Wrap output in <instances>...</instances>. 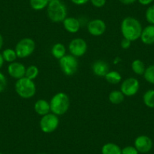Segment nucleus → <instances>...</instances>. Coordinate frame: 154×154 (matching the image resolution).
<instances>
[{
    "label": "nucleus",
    "mask_w": 154,
    "mask_h": 154,
    "mask_svg": "<svg viewBox=\"0 0 154 154\" xmlns=\"http://www.w3.org/2000/svg\"><path fill=\"white\" fill-rule=\"evenodd\" d=\"M120 29L123 38H127L131 42H134L140 38L143 27L137 19L128 16L122 20Z\"/></svg>",
    "instance_id": "1"
},
{
    "label": "nucleus",
    "mask_w": 154,
    "mask_h": 154,
    "mask_svg": "<svg viewBox=\"0 0 154 154\" xmlns=\"http://www.w3.org/2000/svg\"><path fill=\"white\" fill-rule=\"evenodd\" d=\"M47 14L53 23H60L67 15V8L62 0H50L47 6Z\"/></svg>",
    "instance_id": "2"
},
{
    "label": "nucleus",
    "mask_w": 154,
    "mask_h": 154,
    "mask_svg": "<svg viewBox=\"0 0 154 154\" xmlns=\"http://www.w3.org/2000/svg\"><path fill=\"white\" fill-rule=\"evenodd\" d=\"M51 112L57 116L66 113L70 106L69 97L66 93L58 92L51 97L49 102Z\"/></svg>",
    "instance_id": "3"
},
{
    "label": "nucleus",
    "mask_w": 154,
    "mask_h": 154,
    "mask_svg": "<svg viewBox=\"0 0 154 154\" xmlns=\"http://www.w3.org/2000/svg\"><path fill=\"white\" fill-rule=\"evenodd\" d=\"M14 89L19 97L23 99L31 98L36 92V86L33 80H31L25 76L16 81Z\"/></svg>",
    "instance_id": "4"
},
{
    "label": "nucleus",
    "mask_w": 154,
    "mask_h": 154,
    "mask_svg": "<svg viewBox=\"0 0 154 154\" xmlns=\"http://www.w3.org/2000/svg\"><path fill=\"white\" fill-rule=\"evenodd\" d=\"M35 49V41L30 38L20 39L15 45L16 54L19 58H26L30 56Z\"/></svg>",
    "instance_id": "5"
},
{
    "label": "nucleus",
    "mask_w": 154,
    "mask_h": 154,
    "mask_svg": "<svg viewBox=\"0 0 154 154\" xmlns=\"http://www.w3.org/2000/svg\"><path fill=\"white\" fill-rule=\"evenodd\" d=\"M59 64L62 72L66 75H73L78 70L79 62L77 57L72 54H66L59 60Z\"/></svg>",
    "instance_id": "6"
},
{
    "label": "nucleus",
    "mask_w": 154,
    "mask_h": 154,
    "mask_svg": "<svg viewBox=\"0 0 154 154\" xmlns=\"http://www.w3.org/2000/svg\"><path fill=\"white\" fill-rule=\"evenodd\" d=\"M59 123H60V121L58 119V116L52 112H49L42 116L39 122V126L44 133L50 134V133L54 132L58 128Z\"/></svg>",
    "instance_id": "7"
},
{
    "label": "nucleus",
    "mask_w": 154,
    "mask_h": 154,
    "mask_svg": "<svg viewBox=\"0 0 154 154\" xmlns=\"http://www.w3.org/2000/svg\"><path fill=\"white\" fill-rule=\"evenodd\" d=\"M139 88L140 83L138 79L134 77H128L121 84L120 91L125 97H132L138 92Z\"/></svg>",
    "instance_id": "8"
},
{
    "label": "nucleus",
    "mask_w": 154,
    "mask_h": 154,
    "mask_svg": "<svg viewBox=\"0 0 154 154\" xmlns=\"http://www.w3.org/2000/svg\"><path fill=\"white\" fill-rule=\"evenodd\" d=\"M68 48L70 54L75 56V57H79L86 53L88 45L83 38H75L70 41Z\"/></svg>",
    "instance_id": "9"
},
{
    "label": "nucleus",
    "mask_w": 154,
    "mask_h": 154,
    "mask_svg": "<svg viewBox=\"0 0 154 154\" xmlns=\"http://www.w3.org/2000/svg\"><path fill=\"white\" fill-rule=\"evenodd\" d=\"M87 29L93 36H100L106 32V25L101 19H93L88 23Z\"/></svg>",
    "instance_id": "10"
},
{
    "label": "nucleus",
    "mask_w": 154,
    "mask_h": 154,
    "mask_svg": "<svg viewBox=\"0 0 154 154\" xmlns=\"http://www.w3.org/2000/svg\"><path fill=\"white\" fill-rule=\"evenodd\" d=\"M134 147L139 152L146 153L149 152L152 147V141L149 137L146 135L137 136L134 140Z\"/></svg>",
    "instance_id": "11"
},
{
    "label": "nucleus",
    "mask_w": 154,
    "mask_h": 154,
    "mask_svg": "<svg viewBox=\"0 0 154 154\" xmlns=\"http://www.w3.org/2000/svg\"><path fill=\"white\" fill-rule=\"evenodd\" d=\"M8 72L11 78L17 80L25 76L26 67L22 63L14 61L10 63L8 66Z\"/></svg>",
    "instance_id": "12"
},
{
    "label": "nucleus",
    "mask_w": 154,
    "mask_h": 154,
    "mask_svg": "<svg viewBox=\"0 0 154 154\" xmlns=\"http://www.w3.org/2000/svg\"><path fill=\"white\" fill-rule=\"evenodd\" d=\"M91 69L93 73L95 75L98 77H104L109 71V66L105 60H97L92 63Z\"/></svg>",
    "instance_id": "13"
},
{
    "label": "nucleus",
    "mask_w": 154,
    "mask_h": 154,
    "mask_svg": "<svg viewBox=\"0 0 154 154\" xmlns=\"http://www.w3.org/2000/svg\"><path fill=\"white\" fill-rule=\"evenodd\" d=\"M62 23L64 29L69 33H75L80 29V22L79 19L74 17H66Z\"/></svg>",
    "instance_id": "14"
},
{
    "label": "nucleus",
    "mask_w": 154,
    "mask_h": 154,
    "mask_svg": "<svg viewBox=\"0 0 154 154\" xmlns=\"http://www.w3.org/2000/svg\"><path fill=\"white\" fill-rule=\"evenodd\" d=\"M140 40L145 45L154 44V25L149 24L142 29Z\"/></svg>",
    "instance_id": "15"
},
{
    "label": "nucleus",
    "mask_w": 154,
    "mask_h": 154,
    "mask_svg": "<svg viewBox=\"0 0 154 154\" xmlns=\"http://www.w3.org/2000/svg\"><path fill=\"white\" fill-rule=\"evenodd\" d=\"M34 110L38 115L43 116L51 112L49 102L45 99H38L34 104Z\"/></svg>",
    "instance_id": "16"
},
{
    "label": "nucleus",
    "mask_w": 154,
    "mask_h": 154,
    "mask_svg": "<svg viewBox=\"0 0 154 154\" xmlns=\"http://www.w3.org/2000/svg\"><path fill=\"white\" fill-rule=\"evenodd\" d=\"M102 154H122V149L114 143H106L102 146Z\"/></svg>",
    "instance_id": "17"
},
{
    "label": "nucleus",
    "mask_w": 154,
    "mask_h": 154,
    "mask_svg": "<svg viewBox=\"0 0 154 154\" xmlns=\"http://www.w3.org/2000/svg\"><path fill=\"white\" fill-rule=\"evenodd\" d=\"M66 48L62 43H56L52 46L51 50V54L54 58L60 60V58L66 55Z\"/></svg>",
    "instance_id": "18"
},
{
    "label": "nucleus",
    "mask_w": 154,
    "mask_h": 154,
    "mask_svg": "<svg viewBox=\"0 0 154 154\" xmlns=\"http://www.w3.org/2000/svg\"><path fill=\"white\" fill-rule=\"evenodd\" d=\"M125 96L119 90H113L109 94V100L112 104H119L124 101Z\"/></svg>",
    "instance_id": "19"
},
{
    "label": "nucleus",
    "mask_w": 154,
    "mask_h": 154,
    "mask_svg": "<svg viewBox=\"0 0 154 154\" xmlns=\"http://www.w3.org/2000/svg\"><path fill=\"white\" fill-rule=\"evenodd\" d=\"M104 78L106 82L112 85H116L122 80V75L116 70L109 71L104 76Z\"/></svg>",
    "instance_id": "20"
},
{
    "label": "nucleus",
    "mask_w": 154,
    "mask_h": 154,
    "mask_svg": "<svg viewBox=\"0 0 154 154\" xmlns=\"http://www.w3.org/2000/svg\"><path fill=\"white\" fill-rule=\"evenodd\" d=\"M131 67L134 73L138 75H143L145 69H146L144 63L140 59H135V60H133L132 63H131Z\"/></svg>",
    "instance_id": "21"
},
{
    "label": "nucleus",
    "mask_w": 154,
    "mask_h": 154,
    "mask_svg": "<svg viewBox=\"0 0 154 154\" xmlns=\"http://www.w3.org/2000/svg\"><path fill=\"white\" fill-rule=\"evenodd\" d=\"M143 101L145 106L153 109L154 108V89H149L143 94Z\"/></svg>",
    "instance_id": "22"
},
{
    "label": "nucleus",
    "mask_w": 154,
    "mask_h": 154,
    "mask_svg": "<svg viewBox=\"0 0 154 154\" xmlns=\"http://www.w3.org/2000/svg\"><path fill=\"white\" fill-rule=\"evenodd\" d=\"M50 0H29V5L35 11H41L47 8Z\"/></svg>",
    "instance_id": "23"
},
{
    "label": "nucleus",
    "mask_w": 154,
    "mask_h": 154,
    "mask_svg": "<svg viewBox=\"0 0 154 154\" xmlns=\"http://www.w3.org/2000/svg\"><path fill=\"white\" fill-rule=\"evenodd\" d=\"M2 54L4 60L9 63L16 61V59L17 58L15 50L12 49V48H6L2 51Z\"/></svg>",
    "instance_id": "24"
},
{
    "label": "nucleus",
    "mask_w": 154,
    "mask_h": 154,
    "mask_svg": "<svg viewBox=\"0 0 154 154\" xmlns=\"http://www.w3.org/2000/svg\"><path fill=\"white\" fill-rule=\"evenodd\" d=\"M38 67L35 65H30L28 67L26 68V72H25V77L28 78V79H31V80H34L37 78L38 75Z\"/></svg>",
    "instance_id": "25"
},
{
    "label": "nucleus",
    "mask_w": 154,
    "mask_h": 154,
    "mask_svg": "<svg viewBox=\"0 0 154 154\" xmlns=\"http://www.w3.org/2000/svg\"><path fill=\"white\" fill-rule=\"evenodd\" d=\"M143 77L146 82L154 85V64L149 65V66L146 67Z\"/></svg>",
    "instance_id": "26"
},
{
    "label": "nucleus",
    "mask_w": 154,
    "mask_h": 154,
    "mask_svg": "<svg viewBox=\"0 0 154 154\" xmlns=\"http://www.w3.org/2000/svg\"><path fill=\"white\" fill-rule=\"evenodd\" d=\"M146 20L149 24L154 25V5H149L145 12Z\"/></svg>",
    "instance_id": "27"
},
{
    "label": "nucleus",
    "mask_w": 154,
    "mask_h": 154,
    "mask_svg": "<svg viewBox=\"0 0 154 154\" xmlns=\"http://www.w3.org/2000/svg\"><path fill=\"white\" fill-rule=\"evenodd\" d=\"M139 152L134 146H127L122 149V154H138Z\"/></svg>",
    "instance_id": "28"
},
{
    "label": "nucleus",
    "mask_w": 154,
    "mask_h": 154,
    "mask_svg": "<svg viewBox=\"0 0 154 154\" xmlns=\"http://www.w3.org/2000/svg\"><path fill=\"white\" fill-rule=\"evenodd\" d=\"M7 86V79L5 75L0 72V93L5 91Z\"/></svg>",
    "instance_id": "29"
},
{
    "label": "nucleus",
    "mask_w": 154,
    "mask_h": 154,
    "mask_svg": "<svg viewBox=\"0 0 154 154\" xmlns=\"http://www.w3.org/2000/svg\"><path fill=\"white\" fill-rule=\"evenodd\" d=\"M89 2L95 8H102L106 4V0H90Z\"/></svg>",
    "instance_id": "30"
},
{
    "label": "nucleus",
    "mask_w": 154,
    "mask_h": 154,
    "mask_svg": "<svg viewBox=\"0 0 154 154\" xmlns=\"http://www.w3.org/2000/svg\"><path fill=\"white\" fill-rule=\"evenodd\" d=\"M131 41L128 40V39H127V38H122V41H121L120 42V45L121 47H122V49H128V48L131 47Z\"/></svg>",
    "instance_id": "31"
},
{
    "label": "nucleus",
    "mask_w": 154,
    "mask_h": 154,
    "mask_svg": "<svg viewBox=\"0 0 154 154\" xmlns=\"http://www.w3.org/2000/svg\"><path fill=\"white\" fill-rule=\"evenodd\" d=\"M71 2L76 5H83L88 3L90 0H70Z\"/></svg>",
    "instance_id": "32"
},
{
    "label": "nucleus",
    "mask_w": 154,
    "mask_h": 154,
    "mask_svg": "<svg viewBox=\"0 0 154 154\" xmlns=\"http://www.w3.org/2000/svg\"><path fill=\"white\" fill-rule=\"evenodd\" d=\"M154 0H137V2L142 5H149L150 4L152 3Z\"/></svg>",
    "instance_id": "33"
},
{
    "label": "nucleus",
    "mask_w": 154,
    "mask_h": 154,
    "mask_svg": "<svg viewBox=\"0 0 154 154\" xmlns=\"http://www.w3.org/2000/svg\"><path fill=\"white\" fill-rule=\"evenodd\" d=\"M119 1L121 2V3L123 4V5H131V4L134 3L135 2H137V0H119Z\"/></svg>",
    "instance_id": "34"
},
{
    "label": "nucleus",
    "mask_w": 154,
    "mask_h": 154,
    "mask_svg": "<svg viewBox=\"0 0 154 154\" xmlns=\"http://www.w3.org/2000/svg\"><path fill=\"white\" fill-rule=\"evenodd\" d=\"M4 62H5V60H4L3 57H2V53H0V69L3 66Z\"/></svg>",
    "instance_id": "35"
},
{
    "label": "nucleus",
    "mask_w": 154,
    "mask_h": 154,
    "mask_svg": "<svg viewBox=\"0 0 154 154\" xmlns=\"http://www.w3.org/2000/svg\"><path fill=\"white\" fill-rule=\"evenodd\" d=\"M3 43H4L3 37H2V34L0 33V50H1V48H2V46H3Z\"/></svg>",
    "instance_id": "36"
},
{
    "label": "nucleus",
    "mask_w": 154,
    "mask_h": 154,
    "mask_svg": "<svg viewBox=\"0 0 154 154\" xmlns=\"http://www.w3.org/2000/svg\"><path fill=\"white\" fill-rule=\"evenodd\" d=\"M38 154H45V153H38Z\"/></svg>",
    "instance_id": "37"
},
{
    "label": "nucleus",
    "mask_w": 154,
    "mask_h": 154,
    "mask_svg": "<svg viewBox=\"0 0 154 154\" xmlns=\"http://www.w3.org/2000/svg\"><path fill=\"white\" fill-rule=\"evenodd\" d=\"M0 154H2V152H0Z\"/></svg>",
    "instance_id": "38"
}]
</instances>
